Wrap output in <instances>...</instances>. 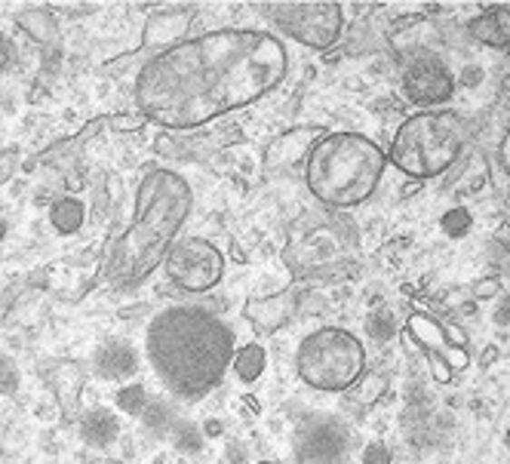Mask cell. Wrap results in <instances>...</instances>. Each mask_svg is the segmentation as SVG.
I'll list each match as a JSON object with an SVG mask.
<instances>
[{
  "mask_svg": "<svg viewBox=\"0 0 510 464\" xmlns=\"http://www.w3.org/2000/svg\"><path fill=\"white\" fill-rule=\"evenodd\" d=\"M286 71L289 53L270 31H206L142 62L135 108L166 132H191L261 102Z\"/></svg>",
  "mask_w": 510,
  "mask_h": 464,
  "instance_id": "obj_1",
  "label": "cell"
},
{
  "mask_svg": "<svg viewBox=\"0 0 510 464\" xmlns=\"http://www.w3.org/2000/svg\"><path fill=\"white\" fill-rule=\"evenodd\" d=\"M234 351V329L197 304H172L148 324V363L179 403H197L212 394L230 369Z\"/></svg>",
  "mask_w": 510,
  "mask_h": 464,
  "instance_id": "obj_2",
  "label": "cell"
},
{
  "mask_svg": "<svg viewBox=\"0 0 510 464\" xmlns=\"http://www.w3.org/2000/svg\"><path fill=\"white\" fill-rule=\"evenodd\" d=\"M191 207H194V194L179 172L148 167L139 188H135L130 225L111 249V286L121 289V293L142 286L163 265L170 246L179 240V231L191 216Z\"/></svg>",
  "mask_w": 510,
  "mask_h": 464,
  "instance_id": "obj_3",
  "label": "cell"
},
{
  "mask_svg": "<svg viewBox=\"0 0 510 464\" xmlns=\"http://www.w3.org/2000/svg\"><path fill=\"white\" fill-rule=\"evenodd\" d=\"M387 151L360 132H326L305 160V182L323 207L354 209L378 191Z\"/></svg>",
  "mask_w": 510,
  "mask_h": 464,
  "instance_id": "obj_4",
  "label": "cell"
},
{
  "mask_svg": "<svg viewBox=\"0 0 510 464\" xmlns=\"http://www.w3.org/2000/svg\"><path fill=\"white\" fill-rule=\"evenodd\" d=\"M465 145L467 123L461 114L449 108L418 111L397 127L394 141L387 148V163H394V169L416 182H427L456 167Z\"/></svg>",
  "mask_w": 510,
  "mask_h": 464,
  "instance_id": "obj_5",
  "label": "cell"
},
{
  "mask_svg": "<svg viewBox=\"0 0 510 464\" xmlns=\"http://www.w3.org/2000/svg\"><path fill=\"white\" fill-rule=\"evenodd\" d=\"M299 379L323 394H341L366 372V348L350 329L323 326L301 338L296 351Z\"/></svg>",
  "mask_w": 510,
  "mask_h": 464,
  "instance_id": "obj_6",
  "label": "cell"
},
{
  "mask_svg": "<svg viewBox=\"0 0 510 464\" xmlns=\"http://www.w3.org/2000/svg\"><path fill=\"white\" fill-rule=\"evenodd\" d=\"M259 10L283 37L308 50H329L345 31V6L336 0H274Z\"/></svg>",
  "mask_w": 510,
  "mask_h": 464,
  "instance_id": "obj_7",
  "label": "cell"
},
{
  "mask_svg": "<svg viewBox=\"0 0 510 464\" xmlns=\"http://www.w3.org/2000/svg\"><path fill=\"white\" fill-rule=\"evenodd\" d=\"M163 271L185 293H210L225 277V256L203 237H179L163 258Z\"/></svg>",
  "mask_w": 510,
  "mask_h": 464,
  "instance_id": "obj_8",
  "label": "cell"
},
{
  "mask_svg": "<svg viewBox=\"0 0 510 464\" xmlns=\"http://www.w3.org/2000/svg\"><path fill=\"white\" fill-rule=\"evenodd\" d=\"M350 450V430L336 415H310L299 424L292 455L299 464H341Z\"/></svg>",
  "mask_w": 510,
  "mask_h": 464,
  "instance_id": "obj_9",
  "label": "cell"
},
{
  "mask_svg": "<svg viewBox=\"0 0 510 464\" xmlns=\"http://www.w3.org/2000/svg\"><path fill=\"white\" fill-rule=\"evenodd\" d=\"M456 74L443 59L418 56L403 68V92L421 111H436L456 96Z\"/></svg>",
  "mask_w": 510,
  "mask_h": 464,
  "instance_id": "obj_10",
  "label": "cell"
},
{
  "mask_svg": "<svg viewBox=\"0 0 510 464\" xmlns=\"http://www.w3.org/2000/svg\"><path fill=\"white\" fill-rule=\"evenodd\" d=\"M406 338H409L425 357H443L452 372H465L470 366V353L465 344H452L446 326L425 311L412 314V317L406 320Z\"/></svg>",
  "mask_w": 510,
  "mask_h": 464,
  "instance_id": "obj_11",
  "label": "cell"
},
{
  "mask_svg": "<svg viewBox=\"0 0 510 464\" xmlns=\"http://www.w3.org/2000/svg\"><path fill=\"white\" fill-rule=\"evenodd\" d=\"M191 15H194V6L181 4H166L161 10H154V15L145 22V31H142V53L151 59L157 53L172 50L181 41H188Z\"/></svg>",
  "mask_w": 510,
  "mask_h": 464,
  "instance_id": "obj_12",
  "label": "cell"
},
{
  "mask_svg": "<svg viewBox=\"0 0 510 464\" xmlns=\"http://www.w3.org/2000/svg\"><path fill=\"white\" fill-rule=\"evenodd\" d=\"M296 308H299L296 293L283 289V293L274 295H250L243 302V317L259 333H277V329H283L296 317Z\"/></svg>",
  "mask_w": 510,
  "mask_h": 464,
  "instance_id": "obj_13",
  "label": "cell"
},
{
  "mask_svg": "<svg viewBox=\"0 0 510 464\" xmlns=\"http://www.w3.org/2000/svg\"><path fill=\"white\" fill-rule=\"evenodd\" d=\"M139 369H142V357L126 338H105L93 351V372L102 382H130Z\"/></svg>",
  "mask_w": 510,
  "mask_h": 464,
  "instance_id": "obj_14",
  "label": "cell"
},
{
  "mask_svg": "<svg viewBox=\"0 0 510 464\" xmlns=\"http://www.w3.org/2000/svg\"><path fill=\"white\" fill-rule=\"evenodd\" d=\"M326 136L323 127H296L283 136H277L265 151V167L268 169H289L308 160L310 148Z\"/></svg>",
  "mask_w": 510,
  "mask_h": 464,
  "instance_id": "obj_15",
  "label": "cell"
},
{
  "mask_svg": "<svg viewBox=\"0 0 510 464\" xmlns=\"http://www.w3.org/2000/svg\"><path fill=\"white\" fill-rule=\"evenodd\" d=\"M470 37L489 50L510 53V4H492L470 19Z\"/></svg>",
  "mask_w": 510,
  "mask_h": 464,
  "instance_id": "obj_16",
  "label": "cell"
},
{
  "mask_svg": "<svg viewBox=\"0 0 510 464\" xmlns=\"http://www.w3.org/2000/svg\"><path fill=\"white\" fill-rule=\"evenodd\" d=\"M121 437V419L114 409L108 406H93L81 419V440L90 450H108Z\"/></svg>",
  "mask_w": 510,
  "mask_h": 464,
  "instance_id": "obj_17",
  "label": "cell"
},
{
  "mask_svg": "<svg viewBox=\"0 0 510 464\" xmlns=\"http://www.w3.org/2000/svg\"><path fill=\"white\" fill-rule=\"evenodd\" d=\"M19 28L25 31L31 41L50 46L59 41V22H55V15L46 10V6H25V10L19 13Z\"/></svg>",
  "mask_w": 510,
  "mask_h": 464,
  "instance_id": "obj_18",
  "label": "cell"
},
{
  "mask_svg": "<svg viewBox=\"0 0 510 464\" xmlns=\"http://www.w3.org/2000/svg\"><path fill=\"white\" fill-rule=\"evenodd\" d=\"M86 222V207L83 200L71 198V194H65V198L53 200L50 203V225L53 231H59L62 237H71V234H77Z\"/></svg>",
  "mask_w": 510,
  "mask_h": 464,
  "instance_id": "obj_19",
  "label": "cell"
},
{
  "mask_svg": "<svg viewBox=\"0 0 510 464\" xmlns=\"http://www.w3.org/2000/svg\"><path fill=\"white\" fill-rule=\"evenodd\" d=\"M265 366H268V353L261 344H243V348L234 351V360H230V369H234V375L240 379L243 384H255L265 375Z\"/></svg>",
  "mask_w": 510,
  "mask_h": 464,
  "instance_id": "obj_20",
  "label": "cell"
},
{
  "mask_svg": "<svg viewBox=\"0 0 510 464\" xmlns=\"http://www.w3.org/2000/svg\"><path fill=\"white\" fill-rule=\"evenodd\" d=\"M142 421H145V428L151 430V434H157L161 440H170L175 424L181 421V415L170 400H151L145 415H142Z\"/></svg>",
  "mask_w": 510,
  "mask_h": 464,
  "instance_id": "obj_21",
  "label": "cell"
},
{
  "mask_svg": "<svg viewBox=\"0 0 510 464\" xmlns=\"http://www.w3.org/2000/svg\"><path fill=\"white\" fill-rule=\"evenodd\" d=\"M170 443L175 446V452H181V455H197V452H203V446H206V434H203L201 424H194V421L181 419L179 424H175V430H172Z\"/></svg>",
  "mask_w": 510,
  "mask_h": 464,
  "instance_id": "obj_22",
  "label": "cell"
},
{
  "mask_svg": "<svg viewBox=\"0 0 510 464\" xmlns=\"http://www.w3.org/2000/svg\"><path fill=\"white\" fill-rule=\"evenodd\" d=\"M114 403L117 409H121L123 415H132V419H142L145 415V409L151 403V397H148V388L145 384H123L121 391H117V397H114Z\"/></svg>",
  "mask_w": 510,
  "mask_h": 464,
  "instance_id": "obj_23",
  "label": "cell"
},
{
  "mask_svg": "<svg viewBox=\"0 0 510 464\" xmlns=\"http://www.w3.org/2000/svg\"><path fill=\"white\" fill-rule=\"evenodd\" d=\"M363 329H366V338H369V342L387 344V342H394L397 333H400V324H397L394 314H387V311H372L369 317H366Z\"/></svg>",
  "mask_w": 510,
  "mask_h": 464,
  "instance_id": "obj_24",
  "label": "cell"
},
{
  "mask_svg": "<svg viewBox=\"0 0 510 464\" xmlns=\"http://www.w3.org/2000/svg\"><path fill=\"white\" fill-rule=\"evenodd\" d=\"M440 227L449 240H465L474 231V216H470L467 207H452L440 216Z\"/></svg>",
  "mask_w": 510,
  "mask_h": 464,
  "instance_id": "obj_25",
  "label": "cell"
},
{
  "mask_svg": "<svg viewBox=\"0 0 510 464\" xmlns=\"http://www.w3.org/2000/svg\"><path fill=\"white\" fill-rule=\"evenodd\" d=\"M385 391H387V379L385 375H376V372H363L354 384V397L360 400V403H376Z\"/></svg>",
  "mask_w": 510,
  "mask_h": 464,
  "instance_id": "obj_26",
  "label": "cell"
},
{
  "mask_svg": "<svg viewBox=\"0 0 510 464\" xmlns=\"http://www.w3.org/2000/svg\"><path fill=\"white\" fill-rule=\"evenodd\" d=\"M19 388H22V372H19V366H15L13 357L0 353V394H4V397H13V394H19Z\"/></svg>",
  "mask_w": 510,
  "mask_h": 464,
  "instance_id": "obj_27",
  "label": "cell"
},
{
  "mask_svg": "<svg viewBox=\"0 0 510 464\" xmlns=\"http://www.w3.org/2000/svg\"><path fill=\"white\" fill-rule=\"evenodd\" d=\"M360 464H394V452H390V446L385 440H369V443L363 446Z\"/></svg>",
  "mask_w": 510,
  "mask_h": 464,
  "instance_id": "obj_28",
  "label": "cell"
},
{
  "mask_svg": "<svg viewBox=\"0 0 510 464\" xmlns=\"http://www.w3.org/2000/svg\"><path fill=\"white\" fill-rule=\"evenodd\" d=\"M15 169H19V148H4L0 151V185L10 182Z\"/></svg>",
  "mask_w": 510,
  "mask_h": 464,
  "instance_id": "obj_29",
  "label": "cell"
},
{
  "mask_svg": "<svg viewBox=\"0 0 510 464\" xmlns=\"http://www.w3.org/2000/svg\"><path fill=\"white\" fill-rule=\"evenodd\" d=\"M145 117H142V114H121V117H108V127L111 130H117V132H135V130H142V127H145Z\"/></svg>",
  "mask_w": 510,
  "mask_h": 464,
  "instance_id": "obj_30",
  "label": "cell"
},
{
  "mask_svg": "<svg viewBox=\"0 0 510 464\" xmlns=\"http://www.w3.org/2000/svg\"><path fill=\"white\" fill-rule=\"evenodd\" d=\"M225 461L228 464H250V450H246L240 440H230L225 446Z\"/></svg>",
  "mask_w": 510,
  "mask_h": 464,
  "instance_id": "obj_31",
  "label": "cell"
},
{
  "mask_svg": "<svg viewBox=\"0 0 510 464\" xmlns=\"http://www.w3.org/2000/svg\"><path fill=\"white\" fill-rule=\"evenodd\" d=\"M492 320H495V326H510V295H501L498 302H495Z\"/></svg>",
  "mask_w": 510,
  "mask_h": 464,
  "instance_id": "obj_32",
  "label": "cell"
},
{
  "mask_svg": "<svg viewBox=\"0 0 510 464\" xmlns=\"http://www.w3.org/2000/svg\"><path fill=\"white\" fill-rule=\"evenodd\" d=\"M501 293V280H495V277H485V280H480L474 286V295L476 298H492V295H498Z\"/></svg>",
  "mask_w": 510,
  "mask_h": 464,
  "instance_id": "obj_33",
  "label": "cell"
},
{
  "mask_svg": "<svg viewBox=\"0 0 510 464\" xmlns=\"http://www.w3.org/2000/svg\"><path fill=\"white\" fill-rule=\"evenodd\" d=\"M480 81H483V68L480 65H467L465 74L456 77V83H465V86H474V83H480Z\"/></svg>",
  "mask_w": 510,
  "mask_h": 464,
  "instance_id": "obj_34",
  "label": "cell"
},
{
  "mask_svg": "<svg viewBox=\"0 0 510 464\" xmlns=\"http://www.w3.org/2000/svg\"><path fill=\"white\" fill-rule=\"evenodd\" d=\"M10 62H13V44L6 41L4 34H0V74L10 68Z\"/></svg>",
  "mask_w": 510,
  "mask_h": 464,
  "instance_id": "obj_35",
  "label": "cell"
},
{
  "mask_svg": "<svg viewBox=\"0 0 510 464\" xmlns=\"http://www.w3.org/2000/svg\"><path fill=\"white\" fill-rule=\"evenodd\" d=\"M498 360V348L495 344H489V348L483 351V357H480V366H492Z\"/></svg>",
  "mask_w": 510,
  "mask_h": 464,
  "instance_id": "obj_36",
  "label": "cell"
},
{
  "mask_svg": "<svg viewBox=\"0 0 510 464\" xmlns=\"http://www.w3.org/2000/svg\"><path fill=\"white\" fill-rule=\"evenodd\" d=\"M243 406L250 409V415H259V412H261V403H259V400H255V397H250V394L243 397Z\"/></svg>",
  "mask_w": 510,
  "mask_h": 464,
  "instance_id": "obj_37",
  "label": "cell"
},
{
  "mask_svg": "<svg viewBox=\"0 0 510 464\" xmlns=\"http://www.w3.org/2000/svg\"><path fill=\"white\" fill-rule=\"evenodd\" d=\"M203 434H206V437H219V434H221V421H206Z\"/></svg>",
  "mask_w": 510,
  "mask_h": 464,
  "instance_id": "obj_38",
  "label": "cell"
},
{
  "mask_svg": "<svg viewBox=\"0 0 510 464\" xmlns=\"http://www.w3.org/2000/svg\"><path fill=\"white\" fill-rule=\"evenodd\" d=\"M4 237H6V222L0 218V243H4Z\"/></svg>",
  "mask_w": 510,
  "mask_h": 464,
  "instance_id": "obj_39",
  "label": "cell"
},
{
  "mask_svg": "<svg viewBox=\"0 0 510 464\" xmlns=\"http://www.w3.org/2000/svg\"><path fill=\"white\" fill-rule=\"evenodd\" d=\"M505 446H507V450H510V428L505 430Z\"/></svg>",
  "mask_w": 510,
  "mask_h": 464,
  "instance_id": "obj_40",
  "label": "cell"
},
{
  "mask_svg": "<svg viewBox=\"0 0 510 464\" xmlns=\"http://www.w3.org/2000/svg\"><path fill=\"white\" fill-rule=\"evenodd\" d=\"M259 464H280V461H270V459H265V461H259Z\"/></svg>",
  "mask_w": 510,
  "mask_h": 464,
  "instance_id": "obj_41",
  "label": "cell"
}]
</instances>
